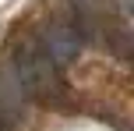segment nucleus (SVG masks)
I'll list each match as a JSON object with an SVG mask.
<instances>
[{
  "instance_id": "nucleus-2",
  "label": "nucleus",
  "mask_w": 134,
  "mask_h": 131,
  "mask_svg": "<svg viewBox=\"0 0 134 131\" xmlns=\"http://www.w3.org/2000/svg\"><path fill=\"white\" fill-rule=\"evenodd\" d=\"M78 53V35L71 32V28H64V25H57V28H49V35H46V57L49 60H71V57Z\"/></svg>"
},
{
  "instance_id": "nucleus-1",
  "label": "nucleus",
  "mask_w": 134,
  "mask_h": 131,
  "mask_svg": "<svg viewBox=\"0 0 134 131\" xmlns=\"http://www.w3.org/2000/svg\"><path fill=\"white\" fill-rule=\"evenodd\" d=\"M18 78H21V85L32 89V92H49L53 89V60H49L39 46L18 50Z\"/></svg>"
}]
</instances>
